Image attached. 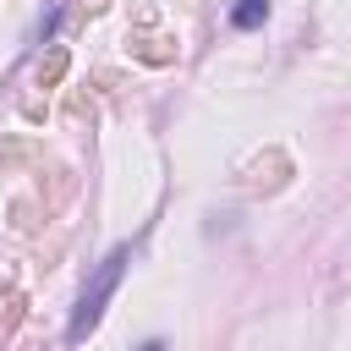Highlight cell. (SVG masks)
<instances>
[{
    "mask_svg": "<svg viewBox=\"0 0 351 351\" xmlns=\"http://www.w3.org/2000/svg\"><path fill=\"white\" fill-rule=\"evenodd\" d=\"M121 269H126V252H110V258L99 263L93 285H88V291H82V302H77V318H71V340H82V335L99 324V313H104V302H110V291H115Z\"/></svg>",
    "mask_w": 351,
    "mask_h": 351,
    "instance_id": "cell-1",
    "label": "cell"
},
{
    "mask_svg": "<svg viewBox=\"0 0 351 351\" xmlns=\"http://www.w3.org/2000/svg\"><path fill=\"white\" fill-rule=\"evenodd\" d=\"M263 22V0H241L236 5V27H258Z\"/></svg>",
    "mask_w": 351,
    "mask_h": 351,
    "instance_id": "cell-2",
    "label": "cell"
},
{
    "mask_svg": "<svg viewBox=\"0 0 351 351\" xmlns=\"http://www.w3.org/2000/svg\"><path fill=\"white\" fill-rule=\"evenodd\" d=\"M143 351H165V346H159V340H148V346H143Z\"/></svg>",
    "mask_w": 351,
    "mask_h": 351,
    "instance_id": "cell-3",
    "label": "cell"
}]
</instances>
